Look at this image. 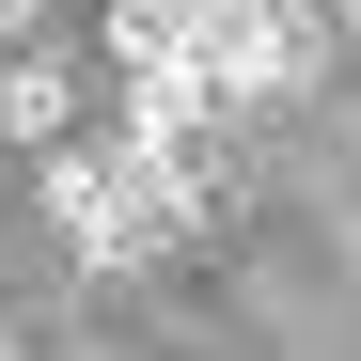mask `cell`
I'll return each instance as SVG.
<instances>
[{
  "label": "cell",
  "instance_id": "277c9868",
  "mask_svg": "<svg viewBox=\"0 0 361 361\" xmlns=\"http://www.w3.org/2000/svg\"><path fill=\"white\" fill-rule=\"evenodd\" d=\"M110 63L126 79H204V0H110Z\"/></svg>",
  "mask_w": 361,
  "mask_h": 361
},
{
  "label": "cell",
  "instance_id": "5b68a950",
  "mask_svg": "<svg viewBox=\"0 0 361 361\" xmlns=\"http://www.w3.org/2000/svg\"><path fill=\"white\" fill-rule=\"evenodd\" d=\"M47 16H63V0H0V32H16V47H32V32H47Z\"/></svg>",
  "mask_w": 361,
  "mask_h": 361
},
{
  "label": "cell",
  "instance_id": "8992f818",
  "mask_svg": "<svg viewBox=\"0 0 361 361\" xmlns=\"http://www.w3.org/2000/svg\"><path fill=\"white\" fill-rule=\"evenodd\" d=\"M314 16H361V0H314Z\"/></svg>",
  "mask_w": 361,
  "mask_h": 361
},
{
  "label": "cell",
  "instance_id": "52a82bcc",
  "mask_svg": "<svg viewBox=\"0 0 361 361\" xmlns=\"http://www.w3.org/2000/svg\"><path fill=\"white\" fill-rule=\"evenodd\" d=\"M0 361H16V330H0Z\"/></svg>",
  "mask_w": 361,
  "mask_h": 361
},
{
  "label": "cell",
  "instance_id": "7a4b0ae2",
  "mask_svg": "<svg viewBox=\"0 0 361 361\" xmlns=\"http://www.w3.org/2000/svg\"><path fill=\"white\" fill-rule=\"evenodd\" d=\"M314 47H330L314 0H204V94H235V110L298 94V79H314Z\"/></svg>",
  "mask_w": 361,
  "mask_h": 361
},
{
  "label": "cell",
  "instance_id": "3957f363",
  "mask_svg": "<svg viewBox=\"0 0 361 361\" xmlns=\"http://www.w3.org/2000/svg\"><path fill=\"white\" fill-rule=\"evenodd\" d=\"M0 142H32V157H79V63L16 47V63H0Z\"/></svg>",
  "mask_w": 361,
  "mask_h": 361
},
{
  "label": "cell",
  "instance_id": "6da1fadb",
  "mask_svg": "<svg viewBox=\"0 0 361 361\" xmlns=\"http://www.w3.org/2000/svg\"><path fill=\"white\" fill-rule=\"evenodd\" d=\"M47 204H63V252L79 267H157V252H189V235L220 220V157L204 173H157L126 142H79V157H47Z\"/></svg>",
  "mask_w": 361,
  "mask_h": 361
}]
</instances>
